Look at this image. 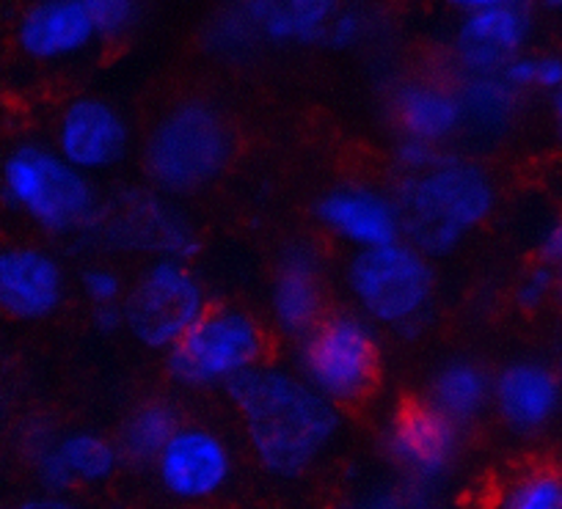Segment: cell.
Listing matches in <instances>:
<instances>
[{"label": "cell", "instance_id": "obj_38", "mask_svg": "<svg viewBox=\"0 0 562 509\" xmlns=\"http://www.w3.org/2000/svg\"><path fill=\"white\" fill-rule=\"evenodd\" d=\"M551 122H554L557 135L562 138V86L551 94Z\"/></svg>", "mask_w": 562, "mask_h": 509}, {"label": "cell", "instance_id": "obj_27", "mask_svg": "<svg viewBox=\"0 0 562 509\" xmlns=\"http://www.w3.org/2000/svg\"><path fill=\"white\" fill-rule=\"evenodd\" d=\"M499 75L518 94H527V91L535 89L546 91V94H554L562 86V56H557V53L524 50Z\"/></svg>", "mask_w": 562, "mask_h": 509}, {"label": "cell", "instance_id": "obj_40", "mask_svg": "<svg viewBox=\"0 0 562 509\" xmlns=\"http://www.w3.org/2000/svg\"><path fill=\"white\" fill-rule=\"evenodd\" d=\"M557 279H560V292H562V264L557 268Z\"/></svg>", "mask_w": 562, "mask_h": 509}, {"label": "cell", "instance_id": "obj_36", "mask_svg": "<svg viewBox=\"0 0 562 509\" xmlns=\"http://www.w3.org/2000/svg\"><path fill=\"white\" fill-rule=\"evenodd\" d=\"M18 509H78L69 498L56 496V493H45V496L29 498V501L20 504Z\"/></svg>", "mask_w": 562, "mask_h": 509}, {"label": "cell", "instance_id": "obj_42", "mask_svg": "<svg viewBox=\"0 0 562 509\" xmlns=\"http://www.w3.org/2000/svg\"><path fill=\"white\" fill-rule=\"evenodd\" d=\"M14 509H18V507H14Z\"/></svg>", "mask_w": 562, "mask_h": 509}, {"label": "cell", "instance_id": "obj_23", "mask_svg": "<svg viewBox=\"0 0 562 509\" xmlns=\"http://www.w3.org/2000/svg\"><path fill=\"white\" fill-rule=\"evenodd\" d=\"M182 427V414L171 399L149 397L140 399L116 432V449L122 463L153 465L169 438Z\"/></svg>", "mask_w": 562, "mask_h": 509}, {"label": "cell", "instance_id": "obj_14", "mask_svg": "<svg viewBox=\"0 0 562 509\" xmlns=\"http://www.w3.org/2000/svg\"><path fill=\"white\" fill-rule=\"evenodd\" d=\"M67 301V273L56 253L36 242L0 246V314L42 323Z\"/></svg>", "mask_w": 562, "mask_h": 509}, {"label": "cell", "instance_id": "obj_35", "mask_svg": "<svg viewBox=\"0 0 562 509\" xmlns=\"http://www.w3.org/2000/svg\"><path fill=\"white\" fill-rule=\"evenodd\" d=\"M91 323L100 333H116L124 328V306L91 308Z\"/></svg>", "mask_w": 562, "mask_h": 509}, {"label": "cell", "instance_id": "obj_41", "mask_svg": "<svg viewBox=\"0 0 562 509\" xmlns=\"http://www.w3.org/2000/svg\"><path fill=\"white\" fill-rule=\"evenodd\" d=\"M557 465H560V471H562V457H560V463H557Z\"/></svg>", "mask_w": 562, "mask_h": 509}, {"label": "cell", "instance_id": "obj_34", "mask_svg": "<svg viewBox=\"0 0 562 509\" xmlns=\"http://www.w3.org/2000/svg\"><path fill=\"white\" fill-rule=\"evenodd\" d=\"M538 262L551 264V268H560L562 264V215L549 220V224L543 226V231H540Z\"/></svg>", "mask_w": 562, "mask_h": 509}, {"label": "cell", "instance_id": "obj_8", "mask_svg": "<svg viewBox=\"0 0 562 509\" xmlns=\"http://www.w3.org/2000/svg\"><path fill=\"white\" fill-rule=\"evenodd\" d=\"M124 328L149 350H171L210 306L207 286L186 259L147 262L124 295Z\"/></svg>", "mask_w": 562, "mask_h": 509}, {"label": "cell", "instance_id": "obj_6", "mask_svg": "<svg viewBox=\"0 0 562 509\" xmlns=\"http://www.w3.org/2000/svg\"><path fill=\"white\" fill-rule=\"evenodd\" d=\"M268 353L270 333L257 314L237 303L210 301L180 342L166 350V370L186 388H226L243 372L265 364Z\"/></svg>", "mask_w": 562, "mask_h": 509}, {"label": "cell", "instance_id": "obj_13", "mask_svg": "<svg viewBox=\"0 0 562 509\" xmlns=\"http://www.w3.org/2000/svg\"><path fill=\"white\" fill-rule=\"evenodd\" d=\"M53 149L83 174L105 171L127 155L130 122L122 108L105 97H72L56 118Z\"/></svg>", "mask_w": 562, "mask_h": 509}, {"label": "cell", "instance_id": "obj_39", "mask_svg": "<svg viewBox=\"0 0 562 509\" xmlns=\"http://www.w3.org/2000/svg\"><path fill=\"white\" fill-rule=\"evenodd\" d=\"M557 377H560V383H562V359H560V364H557Z\"/></svg>", "mask_w": 562, "mask_h": 509}, {"label": "cell", "instance_id": "obj_30", "mask_svg": "<svg viewBox=\"0 0 562 509\" xmlns=\"http://www.w3.org/2000/svg\"><path fill=\"white\" fill-rule=\"evenodd\" d=\"M100 39H122L138 25L147 0H80Z\"/></svg>", "mask_w": 562, "mask_h": 509}, {"label": "cell", "instance_id": "obj_4", "mask_svg": "<svg viewBox=\"0 0 562 509\" xmlns=\"http://www.w3.org/2000/svg\"><path fill=\"white\" fill-rule=\"evenodd\" d=\"M0 196L47 235H94L105 207L89 174L36 140H23L3 155Z\"/></svg>", "mask_w": 562, "mask_h": 509}, {"label": "cell", "instance_id": "obj_18", "mask_svg": "<svg viewBox=\"0 0 562 509\" xmlns=\"http://www.w3.org/2000/svg\"><path fill=\"white\" fill-rule=\"evenodd\" d=\"M315 218L323 229L356 251L386 246L403 237V220L394 196L361 182H342L321 193L315 202Z\"/></svg>", "mask_w": 562, "mask_h": 509}, {"label": "cell", "instance_id": "obj_21", "mask_svg": "<svg viewBox=\"0 0 562 509\" xmlns=\"http://www.w3.org/2000/svg\"><path fill=\"white\" fill-rule=\"evenodd\" d=\"M257 29L259 39L273 45L323 42L328 20L345 0H237Z\"/></svg>", "mask_w": 562, "mask_h": 509}, {"label": "cell", "instance_id": "obj_3", "mask_svg": "<svg viewBox=\"0 0 562 509\" xmlns=\"http://www.w3.org/2000/svg\"><path fill=\"white\" fill-rule=\"evenodd\" d=\"M237 155L229 113L207 97L177 100L144 140V171L160 193H196L218 182Z\"/></svg>", "mask_w": 562, "mask_h": 509}, {"label": "cell", "instance_id": "obj_7", "mask_svg": "<svg viewBox=\"0 0 562 509\" xmlns=\"http://www.w3.org/2000/svg\"><path fill=\"white\" fill-rule=\"evenodd\" d=\"M345 279L361 317L370 319L375 328L386 325L405 333L419 330L428 319L439 286L428 253H422L403 237L386 246L356 251Z\"/></svg>", "mask_w": 562, "mask_h": 509}, {"label": "cell", "instance_id": "obj_12", "mask_svg": "<svg viewBox=\"0 0 562 509\" xmlns=\"http://www.w3.org/2000/svg\"><path fill=\"white\" fill-rule=\"evenodd\" d=\"M153 465L169 496L180 501H207L229 485L235 454L218 430L182 421Z\"/></svg>", "mask_w": 562, "mask_h": 509}, {"label": "cell", "instance_id": "obj_22", "mask_svg": "<svg viewBox=\"0 0 562 509\" xmlns=\"http://www.w3.org/2000/svg\"><path fill=\"white\" fill-rule=\"evenodd\" d=\"M491 383L494 375L474 359H452L430 375L422 397L461 430L480 419L491 408Z\"/></svg>", "mask_w": 562, "mask_h": 509}, {"label": "cell", "instance_id": "obj_9", "mask_svg": "<svg viewBox=\"0 0 562 509\" xmlns=\"http://www.w3.org/2000/svg\"><path fill=\"white\" fill-rule=\"evenodd\" d=\"M461 427L447 419L422 394L400 397L392 405L383 430V449L403 479L422 487L447 479L461 457Z\"/></svg>", "mask_w": 562, "mask_h": 509}, {"label": "cell", "instance_id": "obj_24", "mask_svg": "<svg viewBox=\"0 0 562 509\" xmlns=\"http://www.w3.org/2000/svg\"><path fill=\"white\" fill-rule=\"evenodd\" d=\"M458 100L463 111V129L494 138L513 124L518 111V94L499 72L496 75H458Z\"/></svg>", "mask_w": 562, "mask_h": 509}, {"label": "cell", "instance_id": "obj_15", "mask_svg": "<svg viewBox=\"0 0 562 509\" xmlns=\"http://www.w3.org/2000/svg\"><path fill=\"white\" fill-rule=\"evenodd\" d=\"M328 281L315 242H290L270 281V317L279 333L301 339L328 314Z\"/></svg>", "mask_w": 562, "mask_h": 509}, {"label": "cell", "instance_id": "obj_37", "mask_svg": "<svg viewBox=\"0 0 562 509\" xmlns=\"http://www.w3.org/2000/svg\"><path fill=\"white\" fill-rule=\"evenodd\" d=\"M447 7L458 9L461 14L469 12H480V9H491V7H502V3H518V0H445Z\"/></svg>", "mask_w": 562, "mask_h": 509}, {"label": "cell", "instance_id": "obj_29", "mask_svg": "<svg viewBox=\"0 0 562 509\" xmlns=\"http://www.w3.org/2000/svg\"><path fill=\"white\" fill-rule=\"evenodd\" d=\"M207 39H210V50L226 58H240L243 53L251 50L257 42H262L259 39L257 29L251 25V20H248L246 12L240 9V3H235V7L226 9V12H221L218 18H215Z\"/></svg>", "mask_w": 562, "mask_h": 509}, {"label": "cell", "instance_id": "obj_10", "mask_svg": "<svg viewBox=\"0 0 562 509\" xmlns=\"http://www.w3.org/2000/svg\"><path fill=\"white\" fill-rule=\"evenodd\" d=\"M31 468L47 493L64 496L78 485H102L122 465L113 438L94 430L36 427L25 436Z\"/></svg>", "mask_w": 562, "mask_h": 509}, {"label": "cell", "instance_id": "obj_1", "mask_svg": "<svg viewBox=\"0 0 562 509\" xmlns=\"http://www.w3.org/2000/svg\"><path fill=\"white\" fill-rule=\"evenodd\" d=\"M257 463L279 479L306 474L342 430V410L299 372L259 364L226 386Z\"/></svg>", "mask_w": 562, "mask_h": 509}, {"label": "cell", "instance_id": "obj_31", "mask_svg": "<svg viewBox=\"0 0 562 509\" xmlns=\"http://www.w3.org/2000/svg\"><path fill=\"white\" fill-rule=\"evenodd\" d=\"M80 290L89 297L91 308L122 306L124 295H127L124 275L111 264H89L80 275Z\"/></svg>", "mask_w": 562, "mask_h": 509}, {"label": "cell", "instance_id": "obj_11", "mask_svg": "<svg viewBox=\"0 0 562 509\" xmlns=\"http://www.w3.org/2000/svg\"><path fill=\"white\" fill-rule=\"evenodd\" d=\"M94 235L133 251H153V259H186L196 253V235L191 224L171 207L160 193L124 191L113 199L111 207H102V218Z\"/></svg>", "mask_w": 562, "mask_h": 509}, {"label": "cell", "instance_id": "obj_28", "mask_svg": "<svg viewBox=\"0 0 562 509\" xmlns=\"http://www.w3.org/2000/svg\"><path fill=\"white\" fill-rule=\"evenodd\" d=\"M375 34V14L370 12L361 3H348L345 0L342 7L337 9L331 20L326 25V34H323V42H326L331 50H359Z\"/></svg>", "mask_w": 562, "mask_h": 509}, {"label": "cell", "instance_id": "obj_5", "mask_svg": "<svg viewBox=\"0 0 562 509\" xmlns=\"http://www.w3.org/2000/svg\"><path fill=\"white\" fill-rule=\"evenodd\" d=\"M299 375L339 410L367 403L383 377L378 328L359 312L328 308L326 317L299 339Z\"/></svg>", "mask_w": 562, "mask_h": 509}, {"label": "cell", "instance_id": "obj_2", "mask_svg": "<svg viewBox=\"0 0 562 509\" xmlns=\"http://www.w3.org/2000/svg\"><path fill=\"white\" fill-rule=\"evenodd\" d=\"M403 240L428 257L450 253L494 215L499 188L483 162L447 149L425 171L403 174L397 191Z\"/></svg>", "mask_w": 562, "mask_h": 509}, {"label": "cell", "instance_id": "obj_25", "mask_svg": "<svg viewBox=\"0 0 562 509\" xmlns=\"http://www.w3.org/2000/svg\"><path fill=\"white\" fill-rule=\"evenodd\" d=\"M488 509H562L560 465L546 460L513 465L496 482Z\"/></svg>", "mask_w": 562, "mask_h": 509}, {"label": "cell", "instance_id": "obj_33", "mask_svg": "<svg viewBox=\"0 0 562 509\" xmlns=\"http://www.w3.org/2000/svg\"><path fill=\"white\" fill-rule=\"evenodd\" d=\"M447 149L450 146H436L416 138H397L394 140V162H397L403 174H416V171H425V168L434 166Z\"/></svg>", "mask_w": 562, "mask_h": 509}, {"label": "cell", "instance_id": "obj_20", "mask_svg": "<svg viewBox=\"0 0 562 509\" xmlns=\"http://www.w3.org/2000/svg\"><path fill=\"white\" fill-rule=\"evenodd\" d=\"M14 42L31 61L58 64L100 42L80 0H31L14 25Z\"/></svg>", "mask_w": 562, "mask_h": 509}, {"label": "cell", "instance_id": "obj_19", "mask_svg": "<svg viewBox=\"0 0 562 509\" xmlns=\"http://www.w3.org/2000/svg\"><path fill=\"white\" fill-rule=\"evenodd\" d=\"M491 408L507 430L538 436L562 410V383L554 366L540 361H510L491 383Z\"/></svg>", "mask_w": 562, "mask_h": 509}, {"label": "cell", "instance_id": "obj_32", "mask_svg": "<svg viewBox=\"0 0 562 509\" xmlns=\"http://www.w3.org/2000/svg\"><path fill=\"white\" fill-rule=\"evenodd\" d=\"M560 292V279H557V268L546 262L529 264L521 273L516 284V303L527 312H535V308L546 306L551 297Z\"/></svg>", "mask_w": 562, "mask_h": 509}, {"label": "cell", "instance_id": "obj_26", "mask_svg": "<svg viewBox=\"0 0 562 509\" xmlns=\"http://www.w3.org/2000/svg\"><path fill=\"white\" fill-rule=\"evenodd\" d=\"M339 509H439L428 487L416 485V482L397 479L370 485L364 490L353 493L345 498Z\"/></svg>", "mask_w": 562, "mask_h": 509}, {"label": "cell", "instance_id": "obj_17", "mask_svg": "<svg viewBox=\"0 0 562 509\" xmlns=\"http://www.w3.org/2000/svg\"><path fill=\"white\" fill-rule=\"evenodd\" d=\"M532 18L524 0L463 14L452 34L458 75H496L527 50Z\"/></svg>", "mask_w": 562, "mask_h": 509}, {"label": "cell", "instance_id": "obj_16", "mask_svg": "<svg viewBox=\"0 0 562 509\" xmlns=\"http://www.w3.org/2000/svg\"><path fill=\"white\" fill-rule=\"evenodd\" d=\"M386 111L397 138L450 146L463 133V111L456 80L434 72L403 75L386 94Z\"/></svg>", "mask_w": 562, "mask_h": 509}]
</instances>
